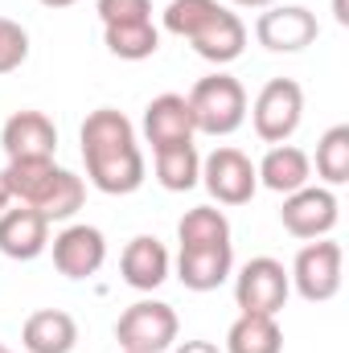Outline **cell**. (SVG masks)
<instances>
[{
  "mask_svg": "<svg viewBox=\"0 0 349 353\" xmlns=\"http://www.w3.org/2000/svg\"><path fill=\"white\" fill-rule=\"evenodd\" d=\"M177 243L181 247H218V243H230V222L214 205H193L177 222Z\"/></svg>",
  "mask_w": 349,
  "mask_h": 353,
  "instance_id": "obj_23",
  "label": "cell"
},
{
  "mask_svg": "<svg viewBox=\"0 0 349 353\" xmlns=\"http://www.w3.org/2000/svg\"><path fill=\"white\" fill-rule=\"evenodd\" d=\"M255 176H259L263 189L288 197V193H296V189L308 185V176H312V161H308V152H300L296 144H271L267 157L255 165Z\"/></svg>",
  "mask_w": 349,
  "mask_h": 353,
  "instance_id": "obj_18",
  "label": "cell"
},
{
  "mask_svg": "<svg viewBox=\"0 0 349 353\" xmlns=\"http://www.w3.org/2000/svg\"><path fill=\"white\" fill-rule=\"evenodd\" d=\"M230 271H235V243L181 247V255H177V279L189 292H214L230 279Z\"/></svg>",
  "mask_w": 349,
  "mask_h": 353,
  "instance_id": "obj_14",
  "label": "cell"
},
{
  "mask_svg": "<svg viewBox=\"0 0 349 353\" xmlns=\"http://www.w3.org/2000/svg\"><path fill=\"white\" fill-rule=\"evenodd\" d=\"M201 185L210 189V197L218 205H247L259 189V176H255V165L247 152L222 144L201 161Z\"/></svg>",
  "mask_w": 349,
  "mask_h": 353,
  "instance_id": "obj_8",
  "label": "cell"
},
{
  "mask_svg": "<svg viewBox=\"0 0 349 353\" xmlns=\"http://www.w3.org/2000/svg\"><path fill=\"white\" fill-rule=\"evenodd\" d=\"M103 46L123 58V62H144L161 50V29L152 21H132V25H103Z\"/></svg>",
  "mask_w": 349,
  "mask_h": 353,
  "instance_id": "obj_22",
  "label": "cell"
},
{
  "mask_svg": "<svg viewBox=\"0 0 349 353\" xmlns=\"http://www.w3.org/2000/svg\"><path fill=\"white\" fill-rule=\"evenodd\" d=\"M317 33H321L317 12L304 4H271L255 21V37L271 54H300L317 41Z\"/></svg>",
  "mask_w": 349,
  "mask_h": 353,
  "instance_id": "obj_9",
  "label": "cell"
},
{
  "mask_svg": "<svg viewBox=\"0 0 349 353\" xmlns=\"http://www.w3.org/2000/svg\"><path fill=\"white\" fill-rule=\"evenodd\" d=\"M185 103H189L193 128L206 132V136H230V132H239L243 119H247V90H243L239 79H230V74H222V70L197 79L193 90L185 94Z\"/></svg>",
  "mask_w": 349,
  "mask_h": 353,
  "instance_id": "obj_2",
  "label": "cell"
},
{
  "mask_svg": "<svg viewBox=\"0 0 349 353\" xmlns=\"http://www.w3.org/2000/svg\"><path fill=\"white\" fill-rule=\"evenodd\" d=\"M288 292H292L288 267L271 255L243 263V271L235 275V304L239 312H251V316H279L288 304Z\"/></svg>",
  "mask_w": 349,
  "mask_h": 353,
  "instance_id": "obj_5",
  "label": "cell"
},
{
  "mask_svg": "<svg viewBox=\"0 0 349 353\" xmlns=\"http://www.w3.org/2000/svg\"><path fill=\"white\" fill-rule=\"evenodd\" d=\"M341 218V205H337V193L329 185H304L296 193L283 197V210H279V222L292 239H325Z\"/></svg>",
  "mask_w": 349,
  "mask_h": 353,
  "instance_id": "obj_7",
  "label": "cell"
},
{
  "mask_svg": "<svg viewBox=\"0 0 349 353\" xmlns=\"http://www.w3.org/2000/svg\"><path fill=\"white\" fill-rule=\"evenodd\" d=\"M193 115H189V103L185 94H157L148 107H144V140L157 148H169V144H189L193 140Z\"/></svg>",
  "mask_w": 349,
  "mask_h": 353,
  "instance_id": "obj_15",
  "label": "cell"
},
{
  "mask_svg": "<svg viewBox=\"0 0 349 353\" xmlns=\"http://www.w3.org/2000/svg\"><path fill=\"white\" fill-rule=\"evenodd\" d=\"M218 8H222L218 0H169V8H165V29L189 41Z\"/></svg>",
  "mask_w": 349,
  "mask_h": 353,
  "instance_id": "obj_26",
  "label": "cell"
},
{
  "mask_svg": "<svg viewBox=\"0 0 349 353\" xmlns=\"http://www.w3.org/2000/svg\"><path fill=\"white\" fill-rule=\"evenodd\" d=\"M50 247H54V267L66 279H90L107 263V239H103L99 226H87V222H74V226L58 230Z\"/></svg>",
  "mask_w": 349,
  "mask_h": 353,
  "instance_id": "obj_11",
  "label": "cell"
},
{
  "mask_svg": "<svg viewBox=\"0 0 349 353\" xmlns=\"http://www.w3.org/2000/svg\"><path fill=\"white\" fill-rule=\"evenodd\" d=\"M83 201H87L83 176H74L70 169H62L58 181H54V189H50V197L41 201L37 214H46V222H66V218H74V214L83 210Z\"/></svg>",
  "mask_w": 349,
  "mask_h": 353,
  "instance_id": "obj_25",
  "label": "cell"
},
{
  "mask_svg": "<svg viewBox=\"0 0 349 353\" xmlns=\"http://www.w3.org/2000/svg\"><path fill=\"white\" fill-rule=\"evenodd\" d=\"M300 119H304V90L296 79H271L255 94L251 123H255V136L263 144H288L296 136Z\"/></svg>",
  "mask_w": 349,
  "mask_h": 353,
  "instance_id": "obj_4",
  "label": "cell"
},
{
  "mask_svg": "<svg viewBox=\"0 0 349 353\" xmlns=\"http://www.w3.org/2000/svg\"><path fill=\"white\" fill-rule=\"evenodd\" d=\"M119 275L136 292H157L169 279V251H165V243L152 239V234H136L123 247V255H119Z\"/></svg>",
  "mask_w": 349,
  "mask_h": 353,
  "instance_id": "obj_16",
  "label": "cell"
},
{
  "mask_svg": "<svg viewBox=\"0 0 349 353\" xmlns=\"http://www.w3.org/2000/svg\"><path fill=\"white\" fill-rule=\"evenodd\" d=\"M25 353H74L79 345V321L62 308H37L21 329Z\"/></svg>",
  "mask_w": 349,
  "mask_h": 353,
  "instance_id": "obj_17",
  "label": "cell"
},
{
  "mask_svg": "<svg viewBox=\"0 0 349 353\" xmlns=\"http://www.w3.org/2000/svg\"><path fill=\"white\" fill-rule=\"evenodd\" d=\"M226 353H283V333L275 316L239 312V321L226 329Z\"/></svg>",
  "mask_w": 349,
  "mask_h": 353,
  "instance_id": "obj_21",
  "label": "cell"
},
{
  "mask_svg": "<svg viewBox=\"0 0 349 353\" xmlns=\"http://www.w3.org/2000/svg\"><path fill=\"white\" fill-rule=\"evenodd\" d=\"M333 12H337V21L349 25V12H346V0H333Z\"/></svg>",
  "mask_w": 349,
  "mask_h": 353,
  "instance_id": "obj_32",
  "label": "cell"
},
{
  "mask_svg": "<svg viewBox=\"0 0 349 353\" xmlns=\"http://www.w3.org/2000/svg\"><path fill=\"white\" fill-rule=\"evenodd\" d=\"M41 4H46V8H70L74 0H41Z\"/></svg>",
  "mask_w": 349,
  "mask_h": 353,
  "instance_id": "obj_33",
  "label": "cell"
},
{
  "mask_svg": "<svg viewBox=\"0 0 349 353\" xmlns=\"http://www.w3.org/2000/svg\"><path fill=\"white\" fill-rule=\"evenodd\" d=\"M103 25H132V21H152V0H99L94 4Z\"/></svg>",
  "mask_w": 349,
  "mask_h": 353,
  "instance_id": "obj_28",
  "label": "cell"
},
{
  "mask_svg": "<svg viewBox=\"0 0 349 353\" xmlns=\"http://www.w3.org/2000/svg\"><path fill=\"white\" fill-rule=\"evenodd\" d=\"M152 165H157V181L169 189V193H189L197 181H201V157L189 144H169V148H157L152 152Z\"/></svg>",
  "mask_w": 349,
  "mask_h": 353,
  "instance_id": "obj_20",
  "label": "cell"
},
{
  "mask_svg": "<svg viewBox=\"0 0 349 353\" xmlns=\"http://www.w3.org/2000/svg\"><path fill=\"white\" fill-rule=\"evenodd\" d=\"M25 58H29V33L21 29V21L0 17V74L21 70Z\"/></svg>",
  "mask_w": 349,
  "mask_h": 353,
  "instance_id": "obj_27",
  "label": "cell"
},
{
  "mask_svg": "<svg viewBox=\"0 0 349 353\" xmlns=\"http://www.w3.org/2000/svg\"><path fill=\"white\" fill-rule=\"evenodd\" d=\"M181 321L165 300H136L115 321V341L123 353H165L177 345Z\"/></svg>",
  "mask_w": 349,
  "mask_h": 353,
  "instance_id": "obj_3",
  "label": "cell"
},
{
  "mask_svg": "<svg viewBox=\"0 0 349 353\" xmlns=\"http://www.w3.org/2000/svg\"><path fill=\"white\" fill-rule=\"evenodd\" d=\"M46 247H50V222H46V214H37L33 205H21V201L0 214V255H8L17 263H29Z\"/></svg>",
  "mask_w": 349,
  "mask_h": 353,
  "instance_id": "obj_12",
  "label": "cell"
},
{
  "mask_svg": "<svg viewBox=\"0 0 349 353\" xmlns=\"http://www.w3.org/2000/svg\"><path fill=\"white\" fill-rule=\"evenodd\" d=\"M173 353H222L214 341H185V345H177Z\"/></svg>",
  "mask_w": 349,
  "mask_h": 353,
  "instance_id": "obj_29",
  "label": "cell"
},
{
  "mask_svg": "<svg viewBox=\"0 0 349 353\" xmlns=\"http://www.w3.org/2000/svg\"><path fill=\"white\" fill-rule=\"evenodd\" d=\"M230 4H239V8H271L275 0H230Z\"/></svg>",
  "mask_w": 349,
  "mask_h": 353,
  "instance_id": "obj_31",
  "label": "cell"
},
{
  "mask_svg": "<svg viewBox=\"0 0 349 353\" xmlns=\"http://www.w3.org/2000/svg\"><path fill=\"white\" fill-rule=\"evenodd\" d=\"M12 205V193H8V181H4V173H0V214Z\"/></svg>",
  "mask_w": 349,
  "mask_h": 353,
  "instance_id": "obj_30",
  "label": "cell"
},
{
  "mask_svg": "<svg viewBox=\"0 0 349 353\" xmlns=\"http://www.w3.org/2000/svg\"><path fill=\"white\" fill-rule=\"evenodd\" d=\"M0 173L8 181L12 201L41 210V201L50 197V189H54V181L62 173V165H54V161H8Z\"/></svg>",
  "mask_w": 349,
  "mask_h": 353,
  "instance_id": "obj_19",
  "label": "cell"
},
{
  "mask_svg": "<svg viewBox=\"0 0 349 353\" xmlns=\"http://www.w3.org/2000/svg\"><path fill=\"white\" fill-rule=\"evenodd\" d=\"M83 161H87V181L99 193L128 197L144 185V152L136 140V128L123 111L99 107L83 119Z\"/></svg>",
  "mask_w": 349,
  "mask_h": 353,
  "instance_id": "obj_1",
  "label": "cell"
},
{
  "mask_svg": "<svg viewBox=\"0 0 349 353\" xmlns=\"http://www.w3.org/2000/svg\"><path fill=\"white\" fill-rule=\"evenodd\" d=\"M0 148L8 161H54L58 152V128L46 111H17L4 119Z\"/></svg>",
  "mask_w": 349,
  "mask_h": 353,
  "instance_id": "obj_10",
  "label": "cell"
},
{
  "mask_svg": "<svg viewBox=\"0 0 349 353\" xmlns=\"http://www.w3.org/2000/svg\"><path fill=\"white\" fill-rule=\"evenodd\" d=\"M317 176L337 189L349 181V123L329 128L321 140H317Z\"/></svg>",
  "mask_w": 349,
  "mask_h": 353,
  "instance_id": "obj_24",
  "label": "cell"
},
{
  "mask_svg": "<svg viewBox=\"0 0 349 353\" xmlns=\"http://www.w3.org/2000/svg\"><path fill=\"white\" fill-rule=\"evenodd\" d=\"M341 243L333 239H312L296 251V263L288 271V279L296 283V292L308 304H325L341 292Z\"/></svg>",
  "mask_w": 349,
  "mask_h": 353,
  "instance_id": "obj_6",
  "label": "cell"
},
{
  "mask_svg": "<svg viewBox=\"0 0 349 353\" xmlns=\"http://www.w3.org/2000/svg\"><path fill=\"white\" fill-rule=\"evenodd\" d=\"M0 353H12V350H8V345H4V341H0Z\"/></svg>",
  "mask_w": 349,
  "mask_h": 353,
  "instance_id": "obj_34",
  "label": "cell"
},
{
  "mask_svg": "<svg viewBox=\"0 0 349 353\" xmlns=\"http://www.w3.org/2000/svg\"><path fill=\"white\" fill-rule=\"evenodd\" d=\"M189 46L197 50V58H206V62H214V66H230L235 58H243V50H247V25H243V17L239 12H230L226 4L189 37Z\"/></svg>",
  "mask_w": 349,
  "mask_h": 353,
  "instance_id": "obj_13",
  "label": "cell"
}]
</instances>
